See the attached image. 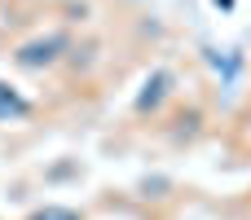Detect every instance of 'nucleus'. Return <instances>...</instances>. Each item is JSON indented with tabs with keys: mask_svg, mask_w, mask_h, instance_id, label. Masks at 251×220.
I'll list each match as a JSON object with an SVG mask.
<instances>
[{
	"mask_svg": "<svg viewBox=\"0 0 251 220\" xmlns=\"http://www.w3.org/2000/svg\"><path fill=\"white\" fill-rule=\"evenodd\" d=\"M35 220H79L75 212H62V207H49V212H40Z\"/></svg>",
	"mask_w": 251,
	"mask_h": 220,
	"instance_id": "obj_1",
	"label": "nucleus"
}]
</instances>
